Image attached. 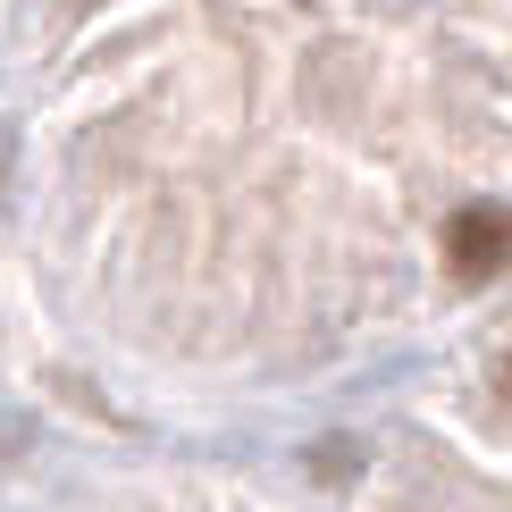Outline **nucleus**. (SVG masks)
Returning a JSON list of instances; mask_svg holds the SVG:
<instances>
[{"label": "nucleus", "instance_id": "nucleus-2", "mask_svg": "<svg viewBox=\"0 0 512 512\" xmlns=\"http://www.w3.org/2000/svg\"><path fill=\"white\" fill-rule=\"evenodd\" d=\"M496 387H504V403H512V345H504V361H496Z\"/></svg>", "mask_w": 512, "mask_h": 512}, {"label": "nucleus", "instance_id": "nucleus-1", "mask_svg": "<svg viewBox=\"0 0 512 512\" xmlns=\"http://www.w3.org/2000/svg\"><path fill=\"white\" fill-rule=\"evenodd\" d=\"M504 261H512V210L504 202H462L445 219V269L462 286H487V277H504Z\"/></svg>", "mask_w": 512, "mask_h": 512}]
</instances>
